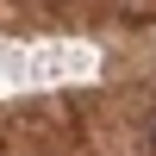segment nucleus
Here are the masks:
<instances>
[{"label": "nucleus", "mask_w": 156, "mask_h": 156, "mask_svg": "<svg viewBox=\"0 0 156 156\" xmlns=\"http://www.w3.org/2000/svg\"><path fill=\"white\" fill-rule=\"evenodd\" d=\"M150 156H156V119H150Z\"/></svg>", "instance_id": "obj_1"}]
</instances>
